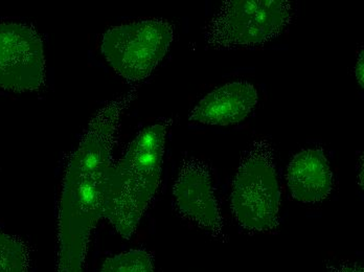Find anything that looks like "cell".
I'll return each mask as SVG.
<instances>
[{
	"label": "cell",
	"instance_id": "cell-13",
	"mask_svg": "<svg viewBox=\"0 0 364 272\" xmlns=\"http://www.w3.org/2000/svg\"><path fill=\"white\" fill-rule=\"evenodd\" d=\"M364 62H363V48H361L360 53L357 57L356 66H355V76H356L357 82L359 86L363 88L364 82Z\"/></svg>",
	"mask_w": 364,
	"mask_h": 272
},
{
	"label": "cell",
	"instance_id": "cell-1",
	"mask_svg": "<svg viewBox=\"0 0 364 272\" xmlns=\"http://www.w3.org/2000/svg\"><path fill=\"white\" fill-rule=\"evenodd\" d=\"M136 90L104 104L90 119L64 176L58 272H82L91 232L103 217L104 189L121 119Z\"/></svg>",
	"mask_w": 364,
	"mask_h": 272
},
{
	"label": "cell",
	"instance_id": "cell-2",
	"mask_svg": "<svg viewBox=\"0 0 364 272\" xmlns=\"http://www.w3.org/2000/svg\"><path fill=\"white\" fill-rule=\"evenodd\" d=\"M171 121L141 130L106 174L103 217L126 240L136 232L159 189Z\"/></svg>",
	"mask_w": 364,
	"mask_h": 272
},
{
	"label": "cell",
	"instance_id": "cell-8",
	"mask_svg": "<svg viewBox=\"0 0 364 272\" xmlns=\"http://www.w3.org/2000/svg\"><path fill=\"white\" fill-rule=\"evenodd\" d=\"M257 101L255 85L243 80L232 82L204 97L191 111L188 119L203 125H235L254 111Z\"/></svg>",
	"mask_w": 364,
	"mask_h": 272
},
{
	"label": "cell",
	"instance_id": "cell-7",
	"mask_svg": "<svg viewBox=\"0 0 364 272\" xmlns=\"http://www.w3.org/2000/svg\"><path fill=\"white\" fill-rule=\"evenodd\" d=\"M175 207L186 220L216 239L228 241L210 168L204 161H184L173 187Z\"/></svg>",
	"mask_w": 364,
	"mask_h": 272
},
{
	"label": "cell",
	"instance_id": "cell-4",
	"mask_svg": "<svg viewBox=\"0 0 364 272\" xmlns=\"http://www.w3.org/2000/svg\"><path fill=\"white\" fill-rule=\"evenodd\" d=\"M294 9L287 0L224 1L204 31L206 46L234 50L265 45L291 23Z\"/></svg>",
	"mask_w": 364,
	"mask_h": 272
},
{
	"label": "cell",
	"instance_id": "cell-9",
	"mask_svg": "<svg viewBox=\"0 0 364 272\" xmlns=\"http://www.w3.org/2000/svg\"><path fill=\"white\" fill-rule=\"evenodd\" d=\"M288 187L299 202L317 203L328 198L333 190V174L323 148H311L290 161Z\"/></svg>",
	"mask_w": 364,
	"mask_h": 272
},
{
	"label": "cell",
	"instance_id": "cell-11",
	"mask_svg": "<svg viewBox=\"0 0 364 272\" xmlns=\"http://www.w3.org/2000/svg\"><path fill=\"white\" fill-rule=\"evenodd\" d=\"M101 272H155L153 258L145 249H134L107 259Z\"/></svg>",
	"mask_w": 364,
	"mask_h": 272
},
{
	"label": "cell",
	"instance_id": "cell-12",
	"mask_svg": "<svg viewBox=\"0 0 364 272\" xmlns=\"http://www.w3.org/2000/svg\"><path fill=\"white\" fill-rule=\"evenodd\" d=\"M326 272H364L358 263H341L337 266H328Z\"/></svg>",
	"mask_w": 364,
	"mask_h": 272
},
{
	"label": "cell",
	"instance_id": "cell-5",
	"mask_svg": "<svg viewBox=\"0 0 364 272\" xmlns=\"http://www.w3.org/2000/svg\"><path fill=\"white\" fill-rule=\"evenodd\" d=\"M174 39V26L164 19H146L113 26L104 34L101 50L111 67L129 82L151 76Z\"/></svg>",
	"mask_w": 364,
	"mask_h": 272
},
{
	"label": "cell",
	"instance_id": "cell-3",
	"mask_svg": "<svg viewBox=\"0 0 364 272\" xmlns=\"http://www.w3.org/2000/svg\"><path fill=\"white\" fill-rule=\"evenodd\" d=\"M281 189L274 151L265 137L257 138L244 152L232 187V213L250 233H268L279 227Z\"/></svg>",
	"mask_w": 364,
	"mask_h": 272
},
{
	"label": "cell",
	"instance_id": "cell-10",
	"mask_svg": "<svg viewBox=\"0 0 364 272\" xmlns=\"http://www.w3.org/2000/svg\"><path fill=\"white\" fill-rule=\"evenodd\" d=\"M28 253L26 245L0 232V272H26Z\"/></svg>",
	"mask_w": 364,
	"mask_h": 272
},
{
	"label": "cell",
	"instance_id": "cell-6",
	"mask_svg": "<svg viewBox=\"0 0 364 272\" xmlns=\"http://www.w3.org/2000/svg\"><path fill=\"white\" fill-rule=\"evenodd\" d=\"M46 58L43 42L31 26L0 23V87L32 92L43 85Z\"/></svg>",
	"mask_w": 364,
	"mask_h": 272
}]
</instances>
